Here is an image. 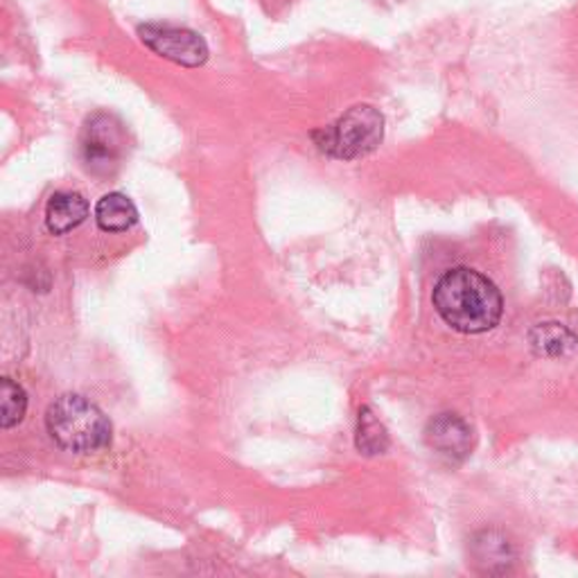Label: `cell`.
<instances>
[{
	"instance_id": "9",
	"label": "cell",
	"mask_w": 578,
	"mask_h": 578,
	"mask_svg": "<svg viewBox=\"0 0 578 578\" xmlns=\"http://www.w3.org/2000/svg\"><path fill=\"white\" fill-rule=\"evenodd\" d=\"M531 348L545 357H562L578 348V337L560 323H540L529 332Z\"/></svg>"
},
{
	"instance_id": "10",
	"label": "cell",
	"mask_w": 578,
	"mask_h": 578,
	"mask_svg": "<svg viewBox=\"0 0 578 578\" xmlns=\"http://www.w3.org/2000/svg\"><path fill=\"white\" fill-rule=\"evenodd\" d=\"M389 448V434L369 407L359 409L357 418V450L367 457L382 455Z\"/></svg>"
},
{
	"instance_id": "3",
	"label": "cell",
	"mask_w": 578,
	"mask_h": 578,
	"mask_svg": "<svg viewBox=\"0 0 578 578\" xmlns=\"http://www.w3.org/2000/svg\"><path fill=\"white\" fill-rule=\"evenodd\" d=\"M382 116L369 104H359L343 113L335 124L317 131L315 140L328 157L352 161L371 155L382 142Z\"/></svg>"
},
{
	"instance_id": "6",
	"label": "cell",
	"mask_w": 578,
	"mask_h": 578,
	"mask_svg": "<svg viewBox=\"0 0 578 578\" xmlns=\"http://www.w3.org/2000/svg\"><path fill=\"white\" fill-rule=\"evenodd\" d=\"M425 439L431 450H437L446 459L464 461L472 448V429L461 416L441 413L427 425Z\"/></svg>"
},
{
	"instance_id": "7",
	"label": "cell",
	"mask_w": 578,
	"mask_h": 578,
	"mask_svg": "<svg viewBox=\"0 0 578 578\" xmlns=\"http://www.w3.org/2000/svg\"><path fill=\"white\" fill-rule=\"evenodd\" d=\"M89 217V201L72 190L54 192L46 206V227L52 236L76 231Z\"/></svg>"
},
{
	"instance_id": "11",
	"label": "cell",
	"mask_w": 578,
	"mask_h": 578,
	"mask_svg": "<svg viewBox=\"0 0 578 578\" xmlns=\"http://www.w3.org/2000/svg\"><path fill=\"white\" fill-rule=\"evenodd\" d=\"M0 396H3V405H0V425L3 429H12L19 425L28 409V396L12 378H3L0 382Z\"/></svg>"
},
{
	"instance_id": "5",
	"label": "cell",
	"mask_w": 578,
	"mask_h": 578,
	"mask_svg": "<svg viewBox=\"0 0 578 578\" xmlns=\"http://www.w3.org/2000/svg\"><path fill=\"white\" fill-rule=\"evenodd\" d=\"M122 131L109 116H96L84 127L82 161L93 175H109L122 157Z\"/></svg>"
},
{
	"instance_id": "8",
	"label": "cell",
	"mask_w": 578,
	"mask_h": 578,
	"mask_svg": "<svg viewBox=\"0 0 578 578\" xmlns=\"http://www.w3.org/2000/svg\"><path fill=\"white\" fill-rule=\"evenodd\" d=\"M96 222L104 233H124L138 222V210L127 195L109 192L96 206Z\"/></svg>"
},
{
	"instance_id": "1",
	"label": "cell",
	"mask_w": 578,
	"mask_h": 578,
	"mask_svg": "<svg viewBox=\"0 0 578 578\" xmlns=\"http://www.w3.org/2000/svg\"><path fill=\"white\" fill-rule=\"evenodd\" d=\"M434 308L439 317L464 335H481L492 330L504 312L499 289L470 267L446 271L434 287Z\"/></svg>"
},
{
	"instance_id": "12",
	"label": "cell",
	"mask_w": 578,
	"mask_h": 578,
	"mask_svg": "<svg viewBox=\"0 0 578 578\" xmlns=\"http://www.w3.org/2000/svg\"><path fill=\"white\" fill-rule=\"evenodd\" d=\"M475 556L479 562L488 565V569H492V565H501L506 569L514 560V551L509 540H504L499 534L486 531L475 540Z\"/></svg>"
},
{
	"instance_id": "4",
	"label": "cell",
	"mask_w": 578,
	"mask_h": 578,
	"mask_svg": "<svg viewBox=\"0 0 578 578\" xmlns=\"http://www.w3.org/2000/svg\"><path fill=\"white\" fill-rule=\"evenodd\" d=\"M142 43L163 59H170L186 68L203 66L208 59V46L206 41L186 28H172V26H142L138 30Z\"/></svg>"
},
{
	"instance_id": "2",
	"label": "cell",
	"mask_w": 578,
	"mask_h": 578,
	"mask_svg": "<svg viewBox=\"0 0 578 578\" xmlns=\"http://www.w3.org/2000/svg\"><path fill=\"white\" fill-rule=\"evenodd\" d=\"M46 425L54 444L68 452L93 455L111 446L109 418L78 393L57 398L46 413Z\"/></svg>"
}]
</instances>
